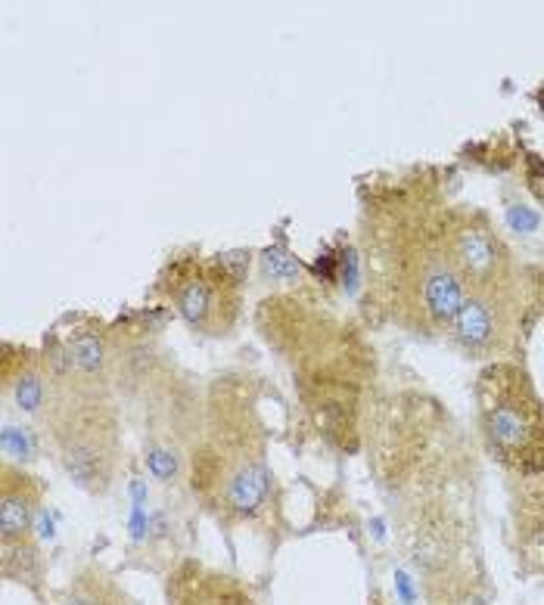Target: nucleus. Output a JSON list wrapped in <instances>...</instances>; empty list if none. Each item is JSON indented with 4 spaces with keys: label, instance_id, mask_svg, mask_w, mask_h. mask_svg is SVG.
<instances>
[{
    "label": "nucleus",
    "instance_id": "1",
    "mask_svg": "<svg viewBox=\"0 0 544 605\" xmlns=\"http://www.w3.org/2000/svg\"><path fill=\"white\" fill-rule=\"evenodd\" d=\"M175 301L181 317L209 336H221L237 317V286L215 264H196V271H184L175 283Z\"/></svg>",
    "mask_w": 544,
    "mask_h": 605
},
{
    "label": "nucleus",
    "instance_id": "2",
    "mask_svg": "<svg viewBox=\"0 0 544 605\" xmlns=\"http://www.w3.org/2000/svg\"><path fill=\"white\" fill-rule=\"evenodd\" d=\"M486 426L492 435V444L504 457L523 466L544 463V419L535 404L520 398L516 385L501 392L492 407H486Z\"/></svg>",
    "mask_w": 544,
    "mask_h": 605
},
{
    "label": "nucleus",
    "instance_id": "3",
    "mask_svg": "<svg viewBox=\"0 0 544 605\" xmlns=\"http://www.w3.org/2000/svg\"><path fill=\"white\" fill-rule=\"evenodd\" d=\"M448 258L455 264L460 279L474 283V289H492L494 279L501 277L504 252L486 227L460 224L451 233V242L445 245Z\"/></svg>",
    "mask_w": 544,
    "mask_h": 605
},
{
    "label": "nucleus",
    "instance_id": "4",
    "mask_svg": "<svg viewBox=\"0 0 544 605\" xmlns=\"http://www.w3.org/2000/svg\"><path fill=\"white\" fill-rule=\"evenodd\" d=\"M457 339L467 348H489L498 336V308L489 289H474L464 295L455 317Z\"/></svg>",
    "mask_w": 544,
    "mask_h": 605
},
{
    "label": "nucleus",
    "instance_id": "5",
    "mask_svg": "<svg viewBox=\"0 0 544 605\" xmlns=\"http://www.w3.org/2000/svg\"><path fill=\"white\" fill-rule=\"evenodd\" d=\"M268 497V472L259 460L243 463L233 475L228 479V506L240 516L255 513Z\"/></svg>",
    "mask_w": 544,
    "mask_h": 605
},
{
    "label": "nucleus",
    "instance_id": "6",
    "mask_svg": "<svg viewBox=\"0 0 544 605\" xmlns=\"http://www.w3.org/2000/svg\"><path fill=\"white\" fill-rule=\"evenodd\" d=\"M32 519H35V494H29L25 479H22V484H3V501H0V531H3V540L10 543L17 537H25V531L32 528Z\"/></svg>",
    "mask_w": 544,
    "mask_h": 605
},
{
    "label": "nucleus",
    "instance_id": "7",
    "mask_svg": "<svg viewBox=\"0 0 544 605\" xmlns=\"http://www.w3.org/2000/svg\"><path fill=\"white\" fill-rule=\"evenodd\" d=\"M72 363L81 373H97L104 366V345L97 342V336H85L72 345Z\"/></svg>",
    "mask_w": 544,
    "mask_h": 605
},
{
    "label": "nucleus",
    "instance_id": "8",
    "mask_svg": "<svg viewBox=\"0 0 544 605\" xmlns=\"http://www.w3.org/2000/svg\"><path fill=\"white\" fill-rule=\"evenodd\" d=\"M262 267H264V274H268L271 279H278V283H296L298 279L296 258H290L286 252H278V249L264 252Z\"/></svg>",
    "mask_w": 544,
    "mask_h": 605
},
{
    "label": "nucleus",
    "instance_id": "9",
    "mask_svg": "<svg viewBox=\"0 0 544 605\" xmlns=\"http://www.w3.org/2000/svg\"><path fill=\"white\" fill-rule=\"evenodd\" d=\"M41 380H37L35 373H25V376H19L17 382V400L22 410H37V404H41Z\"/></svg>",
    "mask_w": 544,
    "mask_h": 605
},
{
    "label": "nucleus",
    "instance_id": "10",
    "mask_svg": "<svg viewBox=\"0 0 544 605\" xmlns=\"http://www.w3.org/2000/svg\"><path fill=\"white\" fill-rule=\"evenodd\" d=\"M508 224L516 233H535L538 230V215L526 206H513L508 208Z\"/></svg>",
    "mask_w": 544,
    "mask_h": 605
},
{
    "label": "nucleus",
    "instance_id": "11",
    "mask_svg": "<svg viewBox=\"0 0 544 605\" xmlns=\"http://www.w3.org/2000/svg\"><path fill=\"white\" fill-rule=\"evenodd\" d=\"M146 460H150V469L156 472L159 479H172V475H175V469H177L175 453L156 448V450H150V457H146Z\"/></svg>",
    "mask_w": 544,
    "mask_h": 605
}]
</instances>
